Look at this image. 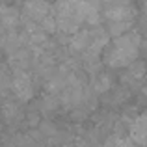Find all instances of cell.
I'll list each match as a JSON object with an SVG mask.
<instances>
[{"label": "cell", "instance_id": "cell-3", "mask_svg": "<svg viewBox=\"0 0 147 147\" xmlns=\"http://www.w3.org/2000/svg\"><path fill=\"white\" fill-rule=\"evenodd\" d=\"M13 91L21 100L32 97V78L26 71H15L13 75Z\"/></svg>", "mask_w": 147, "mask_h": 147}, {"label": "cell", "instance_id": "cell-8", "mask_svg": "<svg viewBox=\"0 0 147 147\" xmlns=\"http://www.w3.org/2000/svg\"><path fill=\"white\" fill-rule=\"evenodd\" d=\"M108 88H110V78H108L106 75H99L97 78L93 80V90L97 91V93L108 91Z\"/></svg>", "mask_w": 147, "mask_h": 147}, {"label": "cell", "instance_id": "cell-6", "mask_svg": "<svg viewBox=\"0 0 147 147\" xmlns=\"http://www.w3.org/2000/svg\"><path fill=\"white\" fill-rule=\"evenodd\" d=\"M19 11L15 9L13 6H0V24L4 28H13V26L19 24L21 17H19Z\"/></svg>", "mask_w": 147, "mask_h": 147}, {"label": "cell", "instance_id": "cell-9", "mask_svg": "<svg viewBox=\"0 0 147 147\" xmlns=\"http://www.w3.org/2000/svg\"><path fill=\"white\" fill-rule=\"evenodd\" d=\"M140 50L144 52V56L147 58V41H142V45H140Z\"/></svg>", "mask_w": 147, "mask_h": 147}, {"label": "cell", "instance_id": "cell-2", "mask_svg": "<svg viewBox=\"0 0 147 147\" xmlns=\"http://www.w3.org/2000/svg\"><path fill=\"white\" fill-rule=\"evenodd\" d=\"M24 13L28 15L26 19L37 21L41 24V22L52 13V9H50V6L47 2H43V0H28V2L24 4Z\"/></svg>", "mask_w": 147, "mask_h": 147}, {"label": "cell", "instance_id": "cell-5", "mask_svg": "<svg viewBox=\"0 0 147 147\" xmlns=\"http://www.w3.org/2000/svg\"><path fill=\"white\" fill-rule=\"evenodd\" d=\"M130 136H132V142H136L138 145H147V117H138L132 123Z\"/></svg>", "mask_w": 147, "mask_h": 147}, {"label": "cell", "instance_id": "cell-1", "mask_svg": "<svg viewBox=\"0 0 147 147\" xmlns=\"http://www.w3.org/2000/svg\"><path fill=\"white\" fill-rule=\"evenodd\" d=\"M140 45H142V39L138 34L130 32V34H125V36L117 37L115 43L110 47V50L106 52L104 60H106L108 65L112 67H123V65H130L134 63L136 60V54L140 50Z\"/></svg>", "mask_w": 147, "mask_h": 147}, {"label": "cell", "instance_id": "cell-7", "mask_svg": "<svg viewBox=\"0 0 147 147\" xmlns=\"http://www.w3.org/2000/svg\"><path fill=\"white\" fill-rule=\"evenodd\" d=\"M132 26V21H117V22H110V32L114 36H125V30H129Z\"/></svg>", "mask_w": 147, "mask_h": 147}, {"label": "cell", "instance_id": "cell-4", "mask_svg": "<svg viewBox=\"0 0 147 147\" xmlns=\"http://www.w3.org/2000/svg\"><path fill=\"white\" fill-rule=\"evenodd\" d=\"M106 17L110 19L112 22H117V21H132V15H134V9L132 6L129 4H121V2H115L108 7L106 11Z\"/></svg>", "mask_w": 147, "mask_h": 147}]
</instances>
